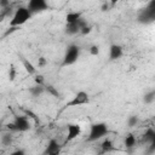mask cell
Masks as SVG:
<instances>
[{
    "label": "cell",
    "mask_w": 155,
    "mask_h": 155,
    "mask_svg": "<svg viewBox=\"0 0 155 155\" xmlns=\"http://www.w3.org/2000/svg\"><path fill=\"white\" fill-rule=\"evenodd\" d=\"M45 92H47L50 96H52V97H54V98H61L59 91H58L54 86H52V85H46V84H45Z\"/></svg>",
    "instance_id": "obj_18"
},
{
    "label": "cell",
    "mask_w": 155,
    "mask_h": 155,
    "mask_svg": "<svg viewBox=\"0 0 155 155\" xmlns=\"http://www.w3.org/2000/svg\"><path fill=\"white\" fill-rule=\"evenodd\" d=\"M110 6H111V5H110L109 2H103L102 6H101V10H102L103 12H105V11H108V10L110 8Z\"/></svg>",
    "instance_id": "obj_31"
},
{
    "label": "cell",
    "mask_w": 155,
    "mask_h": 155,
    "mask_svg": "<svg viewBox=\"0 0 155 155\" xmlns=\"http://www.w3.org/2000/svg\"><path fill=\"white\" fill-rule=\"evenodd\" d=\"M13 124L16 126V132H25V131H29L30 130V120L25 116V115H17L15 116V120H13Z\"/></svg>",
    "instance_id": "obj_7"
},
{
    "label": "cell",
    "mask_w": 155,
    "mask_h": 155,
    "mask_svg": "<svg viewBox=\"0 0 155 155\" xmlns=\"http://www.w3.org/2000/svg\"><path fill=\"white\" fill-rule=\"evenodd\" d=\"M46 63H47V62H46V58H45V57H40V58H39V61H38V67H39V68L45 67V65H46Z\"/></svg>",
    "instance_id": "obj_29"
},
{
    "label": "cell",
    "mask_w": 155,
    "mask_h": 155,
    "mask_svg": "<svg viewBox=\"0 0 155 155\" xmlns=\"http://www.w3.org/2000/svg\"><path fill=\"white\" fill-rule=\"evenodd\" d=\"M21 61H22L23 68L25 69V71H27L28 74L33 75V74H35V73H36V68H35V65H34L30 61H28V59H27V58H24L23 56H21Z\"/></svg>",
    "instance_id": "obj_12"
},
{
    "label": "cell",
    "mask_w": 155,
    "mask_h": 155,
    "mask_svg": "<svg viewBox=\"0 0 155 155\" xmlns=\"http://www.w3.org/2000/svg\"><path fill=\"white\" fill-rule=\"evenodd\" d=\"M124 143H125V147H126L127 149H132V148H134V147H136L137 139H136V137H134L132 133H128V134L125 137Z\"/></svg>",
    "instance_id": "obj_15"
},
{
    "label": "cell",
    "mask_w": 155,
    "mask_h": 155,
    "mask_svg": "<svg viewBox=\"0 0 155 155\" xmlns=\"http://www.w3.org/2000/svg\"><path fill=\"white\" fill-rule=\"evenodd\" d=\"M10 155H25V151L23 149H17V150L12 151Z\"/></svg>",
    "instance_id": "obj_32"
},
{
    "label": "cell",
    "mask_w": 155,
    "mask_h": 155,
    "mask_svg": "<svg viewBox=\"0 0 155 155\" xmlns=\"http://www.w3.org/2000/svg\"><path fill=\"white\" fill-rule=\"evenodd\" d=\"M57 151H61V145L56 140V139H50L45 150L42 151L41 155H48V154H52V153H57Z\"/></svg>",
    "instance_id": "obj_9"
},
{
    "label": "cell",
    "mask_w": 155,
    "mask_h": 155,
    "mask_svg": "<svg viewBox=\"0 0 155 155\" xmlns=\"http://www.w3.org/2000/svg\"><path fill=\"white\" fill-rule=\"evenodd\" d=\"M19 28H16V27H8V29L6 30V33H5V36H7L8 34H11V33H13V31H16V30H18Z\"/></svg>",
    "instance_id": "obj_33"
},
{
    "label": "cell",
    "mask_w": 155,
    "mask_h": 155,
    "mask_svg": "<svg viewBox=\"0 0 155 155\" xmlns=\"http://www.w3.org/2000/svg\"><path fill=\"white\" fill-rule=\"evenodd\" d=\"M48 155H59V151H57V153H52V154H48Z\"/></svg>",
    "instance_id": "obj_34"
},
{
    "label": "cell",
    "mask_w": 155,
    "mask_h": 155,
    "mask_svg": "<svg viewBox=\"0 0 155 155\" xmlns=\"http://www.w3.org/2000/svg\"><path fill=\"white\" fill-rule=\"evenodd\" d=\"M88 102H90V96H88V93L85 92V91H80V92H78V93L73 97L71 101H69V102L65 103V105L63 107L62 110H64V109H67V108H73V107L87 104Z\"/></svg>",
    "instance_id": "obj_5"
},
{
    "label": "cell",
    "mask_w": 155,
    "mask_h": 155,
    "mask_svg": "<svg viewBox=\"0 0 155 155\" xmlns=\"http://www.w3.org/2000/svg\"><path fill=\"white\" fill-rule=\"evenodd\" d=\"M31 13L30 11L27 8V6H19L15 13L12 15L11 17V21H10V27H16V28H19L21 25H23L24 23H27L30 18H31Z\"/></svg>",
    "instance_id": "obj_1"
},
{
    "label": "cell",
    "mask_w": 155,
    "mask_h": 155,
    "mask_svg": "<svg viewBox=\"0 0 155 155\" xmlns=\"http://www.w3.org/2000/svg\"><path fill=\"white\" fill-rule=\"evenodd\" d=\"M91 31H92V25H90V24H87V25H85L84 28L80 29V34H82V35H87Z\"/></svg>",
    "instance_id": "obj_26"
},
{
    "label": "cell",
    "mask_w": 155,
    "mask_h": 155,
    "mask_svg": "<svg viewBox=\"0 0 155 155\" xmlns=\"http://www.w3.org/2000/svg\"><path fill=\"white\" fill-rule=\"evenodd\" d=\"M34 82H35V85L45 86V78H44V75H41V74H36V75L34 76Z\"/></svg>",
    "instance_id": "obj_22"
},
{
    "label": "cell",
    "mask_w": 155,
    "mask_h": 155,
    "mask_svg": "<svg viewBox=\"0 0 155 155\" xmlns=\"http://www.w3.org/2000/svg\"><path fill=\"white\" fill-rule=\"evenodd\" d=\"M154 101H155V91H154V90L147 92V93L144 94V97H143V102H144L145 104H151Z\"/></svg>",
    "instance_id": "obj_20"
},
{
    "label": "cell",
    "mask_w": 155,
    "mask_h": 155,
    "mask_svg": "<svg viewBox=\"0 0 155 155\" xmlns=\"http://www.w3.org/2000/svg\"><path fill=\"white\" fill-rule=\"evenodd\" d=\"M81 133V126L75 125V124H69L67 126V138H65V143L74 140L78 136H80Z\"/></svg>",
    "instance_id": "obj_8"
},
{
    "label": "cell",
    "mask_w": 155,
    "mask_h": 155,
    "mask_svg": "<svg viewBox=\"0 0 155 155\" xmlns=\"http://www.w3.org/2000/svg\"><path fill=\"white\" fill-rule=\"evenodd\" d=\"M27 8L30 11L31 15H34V13H39L48 10L50 6L45 0H30L27 5Z\"/></svg>",
    "instance_id": "obj_6"
},
{
    "label": "cell",
    "mask_w": 155,
    "mask_h": 155,
    "mask_svg": "<svg viewBox=\"0 0 155 155\" xmlns=\"http://www.w3.org/2000/svg\"><path fill=\"white\" fill-rule=\"evenodd\" d=\"M80 56V47L75 44H71L67 47L65 50V53L63 56V61H62V67H67V65H71L74 64L78 58Z\"/></svg>",
    "instance_id": "obj_3"
},
{
    "label": "cell",
    "mask_w": 155,
    "mask_h": 155,
    "mask_svg": "<svg viewBox=\"0 0 155 155\" xmlns=\"http://www.w3.org/2000/svg\"><path fill=\"white\" fill-rule=\"evenodd\" d=\"M5 127H6V130L10 131V132H16V126H15L13 122H8V124H6Z\"/></svg>",
    "instance_id": "obj_28"
},
{
    "label": "cell",
    "mask_w": 155,
    "mask_h": 155,
    "mask_svg": "<svg viewBox=\"0 0 155 155\" xmlns=\"http://www.w3.org/2000/svg\"><path fill=\"white\" fill-rule=\"evenodd\" d=\"M8 6H10V1L8 0H0V7H2V10L7 8Z\"/></svg>",
    "instance_id": "obj_30"
},
{
    "label": "cell",
    "mask_w": 155,
    "mask_h": 155,
    "mask_svg": "<svg viewBox=\"0 0 155 155\" xmlns=\"http://www.w3.org/2000/svg\"><path fill=\"white\" fill-rule=\"evenodd\" d=\"M16 74H17V71H16L15 65H11L10 69H8V79H10V81H13L16 79Z\"/></svg>",
    "instance_id": "obj_24"
},
{
    "label": "cell",
    "mask_w": 155,
    "mask_h": 155,
    "mask_svg": "<svg viewBox=\"0 0 155 155\" xmlns=\"http://www.w3.org/2000/svg\"><path fill=\"white\" fill-rule=\"evenodd\" d=\"M0 131H1V125H0Z\"/></svg>",
    "instance_id": "obj_35"
},
{
    "label": "cell",
    "mask_w": 155,
    "mask_h": 155,
    "mask_svg": "<svg viewBox=\"0 0 155 155\" xmlns=\"http://www.w3.org/2000/svg\"><path fill=\"white\" fill-rule=\"evenodd\" d=\"M138 124V116L137 115H131L128 119H127V126L128 127H133Z\"/></svg>",
    "instance_id": "obj_23"
},
{
    "label": "cell",
    "mask_w": 155,
    "mask_h": 155,
    "mask_svg": "<svg viewBox=\"0 0 155 155\" xmlns=\"http://www.w3.org/2000/svg\"><path fill=\"white\" fill-rule=\"evenodd\" d=\"M44 92H45V86L35 85V86H33V87L29 88V93H30L33 97H39V96H41Z\"/></svg>",
    "instance_id": "obj_16"
},
{
    "label": "cell",
    "mask_w": 155,
    "mask_h": 155,
    "mask_svg": "<svg viewBox=\"0 0 155 155\" xmlns=\"http://www.w3.org/2000/svg\"><path fill=\"white\" fill-rule=\"evenodd\" d=\"M12 139H13L12 138V133L11 132H5L1 136V144L5 145V147H8V145L12 144Z\"/></svg>",
    "instance_id": "obj_19"
},
{
    "label": "cell",
    "mask_w": 155,
    "mask_h": 155,
    "mask_svg": "<svg viewBox=\"0 0 155 155\" xmlns=\"http://www.w3.org/2000/svg\"><path fill=\"white\" fill-rule=\"evenodd\" d=\"M80 18H82V12L81 11H71V12H68L65 15V22H67V24L76 23Z\"/></svg>",
    "instance_id": "obj_11"
},
{
    "label": "cell",
    "mask_w": 155,
    "mask_h": 155,
    "mask_svg": "<svg viewBox=\"0 0 155 155\" xmlns=\"http://www.w3.org/2000/svg\"><path fill=\"white\" fill-rule=\"evenodd\" d=\"M124 51H122V47L117 44H111L110 45V48H109V58L111 61H115V59H119L121 56H122Z\"/></svg>",
    "instance_id": "obj_10"
},
{
    "label": "cell",
    "mask_w": 155,
    "mask_h": 155,
    "mask_svg": "<svg viewBox=\"0 0 155 155\" xmlns=\"http://www.w3.org/2000/svg\"><path fill=\"white\" fill-rule=\"evenodd\" d=\"M143 140L147 142V143H149V144L153 143V142H155V131H154V128L149 127L145 131V133L143 134Z\"/></svg>",
    "instance_id": "obj_14"
},
{
    "label": "cell",
    "mask_w": 155,
    "mask_h": 155,
    "mask_svg": "<svg viewBox=\"0 0 155 155\" xmlns=\"http://www.w3.org/2000/svg\"><path fill=\"white\" fill-rule=\"evenodd\" d=\"M155 19V1H150L145 8H143L137 17V21L142 24L153 23Z\"/></svg>",
    "instance_id": "obj_4"
},
{
    "label": "cell",
    "mask_w": 155,
    "mask_h": 155,
    "mask_svg": "<svg viewBox=\"0 0 155 155\" xmlns=\"http://www.w3.org/2000/svg\"><path fill=\"white\" fill-rule=\"evenodd\" d=\"M24 110V113H25V116L28 117V119H33L36 124H39L40 122V120H39V117L36 116V114H34L31 110H29V109H23Z\"/></svg>",
    "instance_id": "obj_21"
},
{
    "label": "cell",
    "mask_w": 155,
    "mask_h": 155,
    "mask_svg": "<svg viewBox=\"0 0 155 155\" xmlns=\"http://www.w3.org/2000/svg\"><path fill=\"white\" fill-rule=\"evenodd\" d=\"M90 54L91 56H98L99 54V46L98 45H92L90 47Z\"/></svg>",
    "instance_id": "obj_25"
},
{
    "label": "cell",
    "mask_w": 155,
    "mask_h": 155,
    "mask_svg": "<svg viewBox=\"0 0 155 155\" xmlns=\"http://www.w3.org/2000/svg\"><path fill=\"white\" fill-rule=\"evenodd\" d=\"M64 33H65L67 35H75V34H78V33H80V28H79L78 23H73V24H65Z\"/></svg>",
    "instance_id": "obj_13"
},
{
    "label": "cell",
    "mask_w": 155,
    "mask_h": 155,
    "mask_svg": "<svg viewBox=\"0 0 155 155\" xmlns=\"http://www.w3.org/2000/svg\"><path fill=\"white\" fill-rule=\"evenodd\" d=\"M101 148H102V151H103V153H108V151H110V150L114 149V143H113L111 139L105 138V139L102 142Z\"/></svg>",
    "instance_id": "obj_17"
},
{
    "label": "cell",
    "mask_w": 155,
    "mask_h": 155,
    "mask_svg": "<svg viewBox=\"0 0 155 155\" xmlns=\"http://www.w3.org/2000/svg\"><path fill=\"white\" fill-rule=\"evenodd\" d=\"M109 132L108 125L105 122H96L91 125L90 133L87 137V142H96L101 138H103Z\"/></svg>",
    "instance_id": "obj_2"
},
{
    "label": "cell",
    "mask_w": 155,
    "mask_h": 155,
    "mask_svg": "<svg viewBox=\"0 0 155 155\" xmlns=\"http://www.w3.org/2000/svg\"><path fill=\"white\" fill-rule=\"evenodd\" d=\"M154 153H155V142H153V143L149 144V148L147 150V155H153Z\"/></svg>",
    "instance_id": "obj_27"
}]
</instances>
